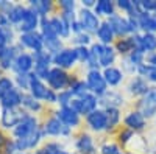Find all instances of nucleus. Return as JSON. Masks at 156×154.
I'll use <instances>...</instances> for the list:
<instances>
[{
    "label": "nucleus",
    "instance_id": "nucleus-49",
    "mask_svg": "<svg viewBox=\"0 0 156 154\" xmlns=\"http://www.w3.org/2000/svg\"><path fill=\"white\" fill-rule=\"evenodd\" d=\"M59 9L61 11H66V12H75V8H76V3L73 0H61L58 3Z\"/></svg>",
    "mask_w": 156,
    "mask_h": 154
},
{
    "label": "nucleus",
    "instance_id": "nucleus-46",
    "mask_svg": "<svg viewBox=\"0 0 156 154\" xmlns=\"http://www.w3.org/2000/svg\"><path fill=\"white\" fill-rule=\"evenodd\" d=\"M73 100V95H72V92L69 91H62V92H59L58 94V104H59V108H66V106H69L70 104V101Z\"/></svg>",
    "mask_w": 156,
    "mask_h": 154
},
{
    "label": "nucleus",
    "instance_id": "nucleus-50",
    "mask_svg": "<svg viewBox=\"0 0 156 154\" xmlns=\"http://www.w3.org/2000/svg\"><path fill=\"white\" fill-rule=\"evenodd\" d=\"M16 142L14 140H9L6 139V142L3 145V154H16Z\"/></svg>",
    "mask_w": 156,
    "mask_h": 154
},
{
    "label": "nucleus",
    "instance_id": "nucleus-11",
    "mask_svg": "<svg viewBox=\"0 0 156 154\" xmlns=\"http://www.w3.org/2000/svg\"><path fill=\"white\" fill-rule=\"evenodd\" d=\"M108 23L111 25V28L115 34V37H128L131 36V27H129V20L123 14H114L112 17L106 19Z\"/></svg>",
    "mask_w": 156,
    "mask_h": 154
},
{
    "label": "nucleus",
    "instance_id": "nucleus-12",
    "mask_svg": "<svg viewBox=\"0 0 156 154\" xmlns=\"http://www.w3.org/2000/svg\"><path fill=\"white\" fill-rule=\"evenodd\" d=\"M27 112H25L23 109L20 108H16V109H2V118H0V121H2V126L3 128H14L27 117Z\"/></svg>",
    "mask_w": 156,
    "mask_h": 154
},
{
    "label": "nucleus",
    "instance_id": "nucleus-29",
    "mask_svg": "<svg viewBox=\"0 0 156 154\" xmlns=\"http://www.w3.org/2000/svg\"><path fill=\"white\" fill-rule=\"evenodd\" d=\"M122 112L120 109H106V132H114L120 126Z\"/></svg>",
    "mask_w": 156,
    "mask_h": 154
},
{
    "label": "nucleus",
    "instance_id": "nucleus-30",
    "mask_svg": "<svg viewBox=\"0 0 156 154\" xmlns=\"http://www.w3.org/2000/svg\"><path fill=\"white\" fill-rule=\"evenodd\" d=\"M114 50H115V53L117 55H120L122 58L128 56L131 51L134 50L133 47V42H131V37H119V39H115V42L112 44Z\"/></svg>",
    "mask_w": 156,
    "mask_h": 154
},
{
    "label": "nucleus",
    "instance_id": "nucleus-4",
    "mask_svg": "<svg viewBox=\"0 0 156 154\" xmlns=\"http://www.w3.org/2000/svg\"><path fill=\"white\" fill-rule=\"evenodd\" d=\"M86 84L89 87V92L94 94L98 98L103 97L109 91L101 70H87L86 72Z\"/></svg>",
    "mask_w": 156,
    "mask_h": 154
},
{
    "label": "nucleus",
    "instance_id": "nucleus-43",
    "mask_svg": "<svg viewBox=\"0 0 156 154\" xmlns=\"http://www.w3.org/2000/svg\"><path fill=\"white\" fill-rule=\"evenodd\" d=\"M12 89H14V83H12V80L6 78V76H2V78H0V100H2L6 94H9Z\"/></svg>",
    "mask_w": 156,
    "mask_h": 154
},
{
    "label": "nucleus",
    "instance_id": "nucleus-33",
    "mask_svg": "<svg viewBox=\"0 0 156 154\" xmlns=\"http://www.w3.org/2000/svg\"><path fill=\"white\" fill-rule=\"evenodd\" d=\"M69 91L72 92L73 98H83L84 95L89 94V87H87L84 80H81V78H72Z\"/></svg>",
    "mask_w": 156,
    "mask_h": 154
},
{
    "label": "nucleus",
    "instance_id": "nucleus-40",
    "mask_svg": "<svg viewBox=\"0 0 156 154\" xmlns=\"http://www.w3.org/2000/svg\"><path fill=\"white\" fill-rule=\"evenodd\" d=\"M12 39H14V33L12 28H0V47H8L12 45Z\"/></svg>",
    "mask_w": 156,
    "mask_h": 154
},
{
    "label": "nucleus",
    "instance_id": "nucleus-39",
    "mask_svg": "<svg viewBox=\"0 0 156 154\" xmlns=\"http://www.w3.org/2000/svg\"><path fill=\"white\" fill-rule=\"evenodd\" d=\"M33 59H34V64H45V66L53 64V55H50L45 48L41 50V51H34Z\"/></svg>",
    "mask_w": 156,
    "mask_h": 154
},
{
    "label": "nucleus",
    "instance_id": "nucleus-55",
    "mask_svg": "<svg viewBox=\"0 0 156 154\" xmlns=\"http://www.w3.org/2000/svg\"><path fill=\"white\" fill-rule=\"evenodd\" d=\"M0 154H3V148H0Z\"/></svg>",
    "mask_w": 156,
    "mask_h": 154
},
{
    "label": "nucleus",
    "instance_id": "nucleus-47",
    "mask_svg": "<svg viewBox=\"0 0 156 154\" xmlns=\"http://www.w3.org/2000/svg\"><path fill=\"white\" fill-rule=\"evenodd\" d=\"M75 51H76V58H78V62H81L83 66L89 61L90 58V50L89 47H75Z\"/></svg>",
    "mask_w": 156,
    "mask_h": 154
},
{
    "label": "nucleus",
    "instance_id": "nucleus-34",
    "mask_svg": "<svg viewBox=\"0 0 156 154\" xmlns=\"http://www.w3.org/2000/svg\"><path fill=\"white\" fill-rule=\"evenodd\" d=\"M34 154H70L66 148L58 142H47L39 148Z\"/></svg>",
    "mask_w": 156,
    "mask_h": 154
},
{
    "label": "nucleus",
    "instance_id": "nucleus-25",
    "mask_svg": "<svg viewBox=\"0 0 156 154\" xmlns=\"http://www.w3.org/2000/svg\"><path fill=\"white\" fill-rule=\"evenodd\" d=\"M140 33H153L156 34V16L151 12H140L137 17Z\"/></svg>",
    "mask_w": 156,
    "mask_h": 154
},
{
    "label": "nucleus",
    "instance_id": "nucleus-57",
    "mask_svg": "<svg viewBox=\"0 0 156 154\" xmlns=\"http://www.w3.org/2000/svg\"><path fill=\"white\" fill-rule=\"evenodd\" d=\"M70 154H76V152H70Z\"/></svg>",
    "mask_w": 156,
    "mask_h": 154
},
{
    "label": "nucleus",
    "instance_id": "nucleus-44",
    "mask_svg": "<svg viewBox=\"0 0 156 154\" xmlns=\"http://www.w3.org/2000/svg\"><path fill=\"white\" fill-rule=\"evenodd\" d=\"M50 66H45V64H34V75L37 76L39 80H42V81H47L48 78V73H50Z\"/></svg>",
    "mask_w": 156,
    "mask_h": 154
},
{
    "label": "nucleus",
    "instance_id": "nucleus-2",
    "mask_svg": "<svg viewBox=\"0 0 156 154\" xmlns=\"http://www.w3.org/2000/svg\"><path fill=\"white\" fill-rule=\"evenodd\" d=\"M89 50H90V55L98 61L100 67L108 69V67L114 66V62L117 59V53L112 45H103L100 42H92Z\"/></svg>",
    "mask_w": 156,
    "mask_h": 154
},
{
    "label": "nucleus",
    "instance_id": "nucleus-1",
    "mask_svg": "<svg viewBox=\"0 0 156 154\" xmlns=\"http://www.w3.org/2000/svg\"><path fill=\"white\" fill-rule=\"evenodd\" d=\"M28 91L39 101H47V103H50V104H53V103L58 101V94L53 92L50 87H47L44 84V81L39 80L33 72L30 73V87H28Z\"/></svg>",
    "mask_w": 156,
    "mask_h": 154
},
{
    "label": "nucleus",
    "instance_id": "nucleus-21",
    "mask_svg": "<svg viewBox=\"0 0 156 154\" xmlns=\"http://www.w3.org/2000/svg\"><path fill=\"white\" fill-rule=\"evenodd\" d=\"M101 73H103V76H105V81H106L108 87H117V86H120L125 80V73L122 72V69L115 67V66L103 69Z\"/></svg>",
    "mask_w": 156,
    "mask_h": 154
},
{
    "label": "nucleus",
    "instance_id": "nucleus-20",
    "mask_svg": "<svg viewBox=\"0 0 156 154\" xmlns=\"http://www.w3.org/2000/svg\"><path fill=\"white\" fill-rule=\"evenodd\" d=\"M44 135H45V134H44V129H42V126H41V128H39L36 132H33L31 135L23 137V139H16V140H14V142H16V149H17L19 152H23V151H27V149H31V148H34V146L39 145V142L42 140Z\"/></svg>",
    "mask_w": 156,
    "mask_h": 154
},
{
    "label": "nucleus",
    "instance_id": "nucleus-7",
    "mask_svg": "<svg viewBox=\"0 0 156 154\" xmlns=\"http://www.w3.org/2000/svg\"><path fill=\"white\" fill-rule=\"evenodd\" d=\"M78 62V58H76V51H75V47H64L59 53L53 55V64L55 67H59L62 70H69V69H73Z\"/></svg>",
    "mask_w": 156,
    "mask_h": 154
},
{
    "label": "nucleus",
    "instance_id": "nucleus-42",
    "mask_svg": "<svg viewBox=\"0 0 156 154\" xmlns=\"http://www.w3.org/2000/svg\"><path fill=\"white\" fill-rule=\"evenodd\" d=\"M72 42L75 44V47H90V45H92V36L87 34V33L75 34Z\"/></svg>",
    "mask_w": 156,
    "mask_h": 154
},
{
    "label": "nucleus",
    "instance_id": "nucleus-31",
    "mask_svg": "<svg viewBox=\"0 0 156 154\" xmlns=\"http://www.w3.org/2000/svg\"><path fill=\"white\" fill-rule=\"evenodd\" d=\"M30 8H33L41 17H47V14L55 9V3L50 0H31Z\"/></svg>",
    "mask_w": 156,
    "mask_h": 154
},
{
    "label": "nucleus",
    "instance_id": "nucleus-26",
    "mask_svg": "<svg viewBox=\"0 0 156 154\" xmlns=\"http://www.w3.org/2000/svg\"><path fill=\"white\" fill-rule=\"evenodd\" d=\"M50 23L51 27H53L55 33L58 34V37H61V39H69L70 37V25L64 20L61 16H53L50 17Z\"/></svg>",
    "mask_w": 156,
    "mask_h": 154
},
{
    "label": "nucleus",
    "instance_id": "nucleus-45",
    "mask_svg": "<svg viewBox=\"0 0 156 154\" xmlns=\"http://www.w3.org/2000/svg\"><path fill=\"white\" fill-rule=\"evenodd\" d=\"M16 84H17V89L19 91H27L30 87V73H19L16 76Z\"/></svg>",
    "mask_w": 156,
    "mask_h": 154
},
{
    "label": "nucleus",
    "instance_id": "nucleus-13",
    "mask_svg": "<svg viewBox=\"0 0 156 154\" xmlns=\"http://www.w3.org/2000/svg\"><path fill=\"white\" fill-rule=\"evenodd\" d=\"M39 128H41V126H39L37 118L33 117V115H27V117H25L12 131H14L16 139H23V137H28L33 132H36Z\"/></svg>",
    "mask_w": 156,
    "mask_h": 154
},
{
    "label": "nucleus",
    "instance_id": "nucleus-15",
    "mask_svg": "<svg viewBox=\"0 0 156 154\" xmlns=\"http://www.w3.org/2000/svg\"><path fill=\"white\" fill-rule=\"evenodd\" d=\"M150 87L151 86L142 78V76L136 75V76H131V78H129V81L126 84V92L134 98H142L150 91Z\"/></svg>",
    "mask_w": 156,
    "mask_h": 154
},
{
    "label": "nucleus",
    "instance_id": "nucleus-35",
    "mask_svg": "<svg viewBox=\"0 0 156 154\" xmlns=\"http://www.w3.org/2000/svg\"><path fill=\"white\" fill-rule=\"evenodd\" d=\"M142 36V51L147 55L156 51V34L153 33H140Z\"/></svg>",
    "mask_w": 156,
    "mask_h": 154
},
{
    "label": "nucleus",
    "instance_id": "nucleus-28",
    "mask_svg": "<svg viewBox=\"0 0 156 154\" xmlns=\"http://www.w3.org/2000/svg\"><path fill=\"white\" fill-rule=\"evenodd\" d=\"M80 101H81V112H80L81 117H87L90 112L98 109V97H95L90 92L84 95L83 98H80Z\"/></svg>",
    "mask_w": 156,
    "mask_h": 154
},
{
    "label": "nucleus",
    "instance_id": "nucleus-16",
    "mask_svg": "<svg viewBox=\"0 0 156 154\" xmlns=\"http://www.w3.org/2000/svg\"><path fill=\"white\" fill-rule=\"evenodd\" d=\"M19 44L25 48H30L34 51H41L44 50V37L39 31H33V33H23L19 36Z\"/></svg>",
    "mask_w": 156,
    "mask_h": 154
},
{
    "label": "nucleus",
    "instance_id": "nucleus-38",
    "mask_svg": "<svg viewBox=\"0 0 156 154\" xmlns=\"http://www.w3.org/2000/svg\"><path fill=\"white\" fill-rule=\"evenodd\" d=\"M136 137V132L128 129V128H120L117 131V145L119 146H126L133 142V139Z\"/></svg>",
    "mask_w": 156,
    "mask_h": 154
},
{
    "label": "nucleus",
    "instance_id": "nucleus-56",
    "mask_svg": "<svg viewBox=\"0 0 156 154\" xmlns=\"http://www.w3.org/2000/svg\"><path fill=\"white\" fill-rule=\"evenodd\" d=\"M16 154H27V152H16Z\"/></svg>",
    "mask_w": 156,
    "mask_h": 154
},
{
    "label": "nucleus",
    "instance_id": "nucleus-27",
    "mask_svg": "<svg viewBox=\"0 0 156 154\" xmlns=\"http://www.w3.org/2000/svg\"><path fill=\"white\" fill-rule=\"evenodd\" d=\"M115 9H117V8H115V3L111 2V0H98L92 11L95 12L98 17H106V19H109V17H112L114 14H117Z\"/></svg>",
    "mask_w": 156,
    "mask_h": 154
},
{
    "label": "nucleus",
    "instance_id": "nucleus-36",
    "mask_svg": "<svg viewBox=\"0 0 156 154\" xmlns=\"http://www.w3.org/2000/svg\"><path fill=\"white\" fill-rule=\"evenodd\" d=\"M22 106L27 109V111H31V112H41L42 111V104L41 101L36 100L31 94H22Z\"/></svg>",
    "mask_w": 156,
    "mask_h": 154
},
{
    "label": "nucleus",
    "instance_id": "nucleus-19",
    "mask_svg": "<svg viewBox=\"0 0 156 154\" xmlns=\"http://www.w3.org/2000/svg\"><path fill=\"white\" fill-rule=\"evenodd\" d=\"M75 149L76 154H97V146L90 134L80 132V135L75 140Z\"/></svg>",
    "mask_w": 156,
    "mask_h": 154
},
{
    "label": "nucleus",
    "instance_id": "nucleus-23",
    "mask_svg": "<svg viewBox=\"0 0 156 154\" xmlns=\"http://www.w3.org/2000/svg\"><path fill=\"white\" fill-rule=\"evenodd\" d=\"M22 91H19L17 87H14L9 94H6L2 100H0V104L3 109H16L19 106H22Z\"/></svg>",
    "mask_w": 156,
    "mask_h": 154
},
{
    "label": "nucleus",
    "instance_id": "nucleus-18",
    "mask_svg": "<svg viewBox=\"0 0 156 154\" xmlns=\"http://www.w3.org/2000/svg\"><path fill=\"white\" fill-rule=\"evenodd\" d=\"M56 117L66 125L67 128H70V129H76L78 126H80L81 123V117L78 115L70 106H66V108H59L56 112H55Z\"/></svg>",
    "mask_w": 156,
    "mask_h": 154
},
{
    "label": "nucleus",
    "instance_id": "nucleus-53",
    "mask_svg": "<svg viewBox=\"0 0 156 154\" xmlns=\"http://www.w3.org/2000/svg\"><path fill=\"white\" fill-rule=\"evenodd\" d=\"M2 72H3V69H2V66H0V78H2Z\"/></svg>",
    "mask_w": 156,
    "mask_h": 154
},
{
    "label": "nucleus",
    "instance_id": "nucleus-5",
    "mask_svg": "<svg viewBox=\"0 0 156 154\" xmlns=\"http://www.w3.org/2000/svg\"><path fill=\"white\" fill-rule=\"evenodd\" d=\"M136 111H139L147 120L154 118L156 115V86H151L150 91L137 100Z\"/></svg>",
    "mask_w": 156,
    "mask_h": 154
},
{
    "label": "nucleus",
    "instance_id": "nucleus-54",
    "mask_svg": "<svg viewBox=\"0 0 156 154\" xmlns=\"http://www.w3.org/2000/svg\"><path fill=\"white\" fill-rule=\"evenodd\" d=\"M126 154H139V152H131V151H128Z\"/></svg>",
    "mask_w": 156,
    "mask_h": 154
},
{
    "label": "nucleus",
    "instance_id": "nucleus-3",
    "mask_svg": "<svg viewBox=\"0 0 156 154\" xmlns=\"http://www.w3.org/2000/svg\"><path fill=\"white\" fill-rule=\"evenodd\" d=\"M47 83H48V87L51 91L59 94L62 91H67L70 87L72 75H69L67 70H62L59 67H51L50 73H48V78H47Z\"/></svg>",
    "mask_w": 156,
    "mask_h": 154
},
{
    "label": "nucleus",
    "instance_id": "nucleus-37",
    "mask_svg": "<svg viewBox=\"0 0 156 154\" xmlns=\"http://www.w3.org/2000/svg\"><path fill=\"white\" fill-rule=\"evenodd\" d=\"M25 11H27V8L22 6V5H12L11 9L6 12V16H8V19H9V23L19 25V23L22 22L23 16H25Z\"/></svg>",
    "mask_w": 156,
    "mask_h": 154
},
{
    "label": "nucleus",
    "instance_id": "nucleus-10",
    "mask_svg": "<svg viewBox=\"0 0 156 154\" xmlns=\"http://www.w3.org/2000/svg\"><path fill=\"white\" fill-rule=\"evenodd\" d=\"M147 121L148 120L139 111L131 109V111H128L123 117V128H128V129H131L134 132H140L147 128Z\"/></svg>",
    "mask_w": 156,
    "mask_h": 154
},
{
    "label": "nucleus",
    "instance_id": "nucleus-14",
    "mask_svg": "<svg viewBox=\"0 0 156 154\" xmlns=\"http://www.w3.org/2000/svg\"><path fill=\"white\" fill-rule=\"evenodd\" d=\"M86 125L94 132H106V111L98 108L97 111L90 112L86 117Z\"/></svg>",
    "mask_w": 156,
    "mask_h": 154
},
{
    "label": "nucleus",
    "instance_id": "nucleus-9",
    "mask_svg": "<svg viewBox=\"0 0 156 154\" xmlns=\"http://www.w3.org/2000/svg\"><path fill=\"white\" fill-rule=\"evenodd\" d=\"M125 104V97L120 91H114V89H109V91L98 98V108L100 109H120Z\"/></svg>",
    "mask_w": 156,
    "mask_h": 154
},
{
    "label": "nucleus",
    "instance_id": "nucleus-17",
    "mask_svg": "<svg viewBox=\"0 0 156 154\" xmlns=\"http://www.w3.org/2000/svg\"><path fill=\"white\" fill-rule=\"evenodd\" d=\"M39 23H41V16H39L33 8H27L22 22L19 23V31H20V34H23V33H33L39 27Z\"/></svg>",
    "mask_w": 156,
    "mask_h": 154
},
{
    "label": "nucleus",
    "instance_id": "nucleus-24",
    "mask_svg": "<svg viewBox=\"0 0 156 154\" xmlns=\"http://www.w3.org/2000/svg\"><path fill=\"white\" fill-rule=\"evenodd\" d=\"M33 67H34V59H33V55H28V53H20L14 61V66H12V69L17 72V75L30 73Z\"/></svg>",
    "mask_w": 156,
    "mask_h": 154
},
{
    "label": "nucleus",
    "instance_id": "nucleus-32",
    "mask_svg": "<svg viewBox=\"0 0 156 154\" xmlns=\"http://www.w3.org/2000/svg\"><path fill=\"white\" fill-rule=\"evenodd\" d=\"M139 76H142L150 86H156V67L154 66H150V64L144 62L142 66L137 67V73Z\"/></svg>",
    "mask_w": 156,
    "mask_h": 154
},
{
    "label": "nucleus",
    "instance_id": "nucleus-6",
    "mask_svg": "<svg viewBox=\"0 0 156 154\" xmlns=\"http://www.w3.org/2000/svg\"><path fill=\"white\" fill-rule=\"evenodd\" d=\"M78 20H80L84 33H87L90 36L97 34V30H98L100 23H101L100 17L95 14L92 9H87V8H83V6H81L80 11H78Z\"/></svg>",
    "mask_w": 156,
    "mask_h": 154
},
{
    "label": "nucleus",
    "instance_id": "nucleus-52",
    "mask_svg": "<svg viewBox=\"0 0 156 154\" xmlns=\"http://www.w3.org/2000/svg\"><path fill=\"white\" fill-rule=\"evenodd\" d=\"M5 142H6V137H5V134L2 131H0V148H3Z\"/></svg>",
    "mask_w": 156,
    "mask_h": 154
},
{
    "label": "nucleus",
    "instance_id": "nucleus-8",
    "mask_svg": "<svg viewBox=\"0 0 156 154\" xmlns=\"http://www.w3.org/2000/svg\"><path fill=\"white\" fill-rule=\"evenodd\" d=\"M42 129H44V134L45 135H51V137H67L72 134V129L67 128L64 125L56 115L50 117L48 120H45V123L42 125Z\"/></svg>",
    "mask_w": 156,
    "mask_h": 154
},
{
    "label": "nucleus",
    "instance_id": "nucleus-51",
    "mask_svg": "<svg viewBox=\"0 0 156 154\" xmlns=\"http://www.w3.org/2000/svg\"><path fill=\"white\" fill-rule=\"evenodd\" d=\"M145 62H147V64H150V66H154V67H156V51H154V53H150V55H147V58H145Z\"/></svg>",
    "mask_w": 156,
    "mask_h": 154
},
{
    "label": "nucleus",
    "instance_id": "nucleus-48",
    "mask_svg": "<svg viewBox=\"0 0 156 154\" xmlns=\"http://www.w3.org/2000/svg\"><path fill=\"white\" fill-rule=\"evenodd\" d=\"M120 152V146L114 142H105L100 146V154H117Z\"/></svg>",
    "mask_w": 156,
    "mask_h": 154
},
{
    "label": "nucleus",
    "instance_id": "nucleus-41",
    "mask_svg": "<svg viewBox=\"0 0 156 154\" xmlns=\"http://www.w3.org/2000/svg\"><path fill=\"white\" fill-rule=\"evenodd\" d=\"M125 58H126V61L131 64V66H134L137 69L139 66H142V64L145 62V58L147 56L144 53H140V51H137V50H133L131 53H129L128 56H125Z\"/></svg>",
    "mask_w": 156,
    "mask_h": 154
},
{
    "label": "nucleus",
    "instance_id": "nucleus-22",
    "mask_svg": "<svg viewBox=\"0 0 156 154\" xmlns=\"http://www.w3.org/2000/svg\"><path fill=\"white\" fill-rule=\"evenodd\" d=\"M95 36H97L98 42L103 44V45H112L115 42V34H114V31L111 28V25L108 23V20H103L100 23Z\"/></svg>",
    "mask_w": 156,
    "mask_h": 154
}]
</instances>
